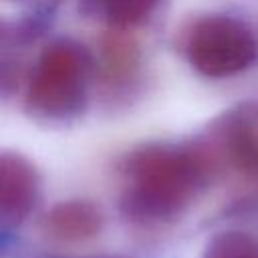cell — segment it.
I'll list each match as a JSON object with an SVG mask.
<instances>
[{
    "instance_id": "7a4b0ae2",
    "label": "cell",
    "mask_w": 258,
    "mask_h": 258,
    "mask_svg": "<svg viewBox=\"0 0 258 258\" xmlns=\"http://www.w3.org/2000/svg\"><path fill=\"white\" fill-rule=\"evenodd\" d=\"M89 81V58L69 40L50 44L32 69L26 107L44 119H64L83 109Z\"/></svg>"
},
{
    "instance_id": "5b68a950",
    "label": "cell",
    "mask_w": 258,
    "mask_h": 258,
    "mask_svg": "<svg viewBox=\"0 0 258 258\" xmlns=\"http://www.w3.org/2000/svg\"><path fill=\"white\" fill-rule=\"evenodd\" d=\"M40 194V179L34 165L12 151L0 157V216L2 228L20 226L34 210Z\"/></svg>"
},
{
    "instance_id": "8992f818",
    "label": "cell",
    "mask_w": 258,
    "mask_h": 258,
    "mask_svg": "<svg viewBox=\"0 0 258 258\" xmlns=\"http://www.w3.org/2000/svg\"><path fill=\"white\" fill-rule=\"evenodd\" d=\"M103 212L87 200H69L52 206L40 220L44 236L56 242H85L103 230Z\"/></svg>"
},
{
    "instance_id": "277c9868",
    "label": "cell",
    "mask_w": 258,
    "mask_h": 258,
    "mask_svg": "<svg viewBox=\"0 0 258 258\" xmlns=\"http://www.w3.org/2000/svg\"><path fill=\"white\" fill-rule=\"evenodd\" d=\"M212 175L230 167L242 175L258 177V105H244L226 113L204 145H196Z\"/></svg>"
},
{
    "instance_id": "6da1fadb",
    "label": "cell",
    "mask_w": 258,
    "mask_h": 258,
    "mask_svg": "<svg viewBox=\"0 0 258 258\" xmlns=\"http://www.w3.org/2000/svg\"><path fill=\"white\" fill-rule=\"evenodd\" d=\"M123 171L129 183L121 198V212L139 224L173 220L212 177L198 147L173 145L135 149L127 157Z\"/></svg>"
},
{
    "instance_id": "3957f363",
    "label": "cell",
    "mask_w": 258,
    "mask_h": 258,
    "mask_svg": "<svg viewBox=\"0 0 258 258\" xmlns=\"http://www.w3.org/2000/svg\"><path fill=\"white\" fill-rule=\"evenodd\" d=\"M187 56L196 71L222 79L242 73L256 58V40L246 24L230 16L200 20L187 40Z\"/></svg>"
},
{
    "instance_id": "ba28073f",
    "label": "cell",
    "mask_w": 258,
    "mask_h": 258,
    "mask_svg": "<svg viewBox=\"0 0 258 258\" xmlns=\"http://www.w3.org/2000/svg\"><path fill=\"white\" fill-rule=\"evenodd\" d=\"M202 258H258V240L240 230H226L206 244Z\"/></svg>"
},
{
    "instance_id": "52a82bcc",
    "label": "cell",
    "mask_w": 258,
    "mask_h": 258,
    "mask_svg": "<svg viewBox=\"0 0 258 258\" xmlns=\"http://www.w3.org/2000/svg\"><path fill=\"white\" fill-rule=\"evenodd\" d=\"M97 12L113 26L125 28L143 22L157 0H91Z\"/></svg>"
}]
</instances>
